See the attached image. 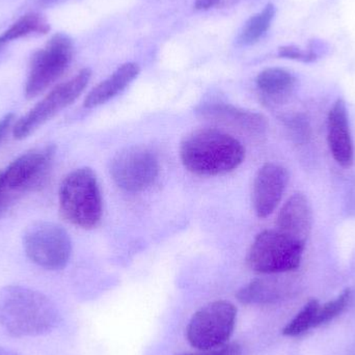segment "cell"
<instances>
[{"label": "cell", "mask_w": 355, "mask_h": 355, "mask_svg": "<svg viewBox=\"0 0 355 355\" xmlns=\"http://www.w3.org/2000/svg\"><path fill=\"white\" fill-rule=\"evenodd\" d=\"M184 168L200 177L229 174L245 159V149L235 137L215 128L196 129L180 145Z\"/></svg>", "instance_id": "cell-1"}, {"label": "cell", "mask_w": 355, "mask_h": 355, "mask_svg": "<svg viewBox=\"0 0 355 355\" xmlns=\"http://www.w3.org/2000/svg\"><path fill=\"white\" fill-rule=\"evenodd\" d=\"M58 311L41 292L23 286L0 290V327L14 337H37L58 323Z\"/></svg>", "instance_id": "cell-2"}, {"label": "cell", "mask_w": 355, "mask_h": 355, "mask_svg": "<svg viewBox=\"0 0 355 355\" xmlns=\"http://www.w3.org/2000/svg\"><path fill=\"white\" fill-rule=\"evenodd\" d=\"M58 202L60 214L71 225L85 230L98 227L103 202L95 172L89 168L71 172L60 185Z\"/></svg>", "instance_id": "cell-3"}, {"label": "cell", "mask_w": 355, "mask_h": 355, "mask_svg": "<svg viewBox=\"0 0 355 355\" xmlns=\"http://www.w3.org/2000/svg\"><path fill=\"white\" fill-rule=\"evenodd\" d=\"M306 245L277 230H267L254 238L246 257L248 267L262 275H284L296 270Z\"/></svg>", "instance_id": "cell-4"}, {"label": "cell", "mask_w": 355, "mask_h": 355, "mask_svg": "<svg viewBox=\"0 0 355 355\" xmlns=\"http://www.w3.org/2000/svg\"><path fill=\"white\" fill-rule=\"evenodd\" d=\"M237 309L231 302L217 300L200 309L190 319L186 335L192 347L213 350L223 347L235 329Z\"/></svg>", "instance_id": "cell-5"}, {"label": "cell", "mask_w": 355, "mask_h": 355, "mask_svg": "<svg viewBox=\"0 0 355 355\" xmlns=\"http://www.w3.org/2000/svg\"><path fill=\"white\" fill-rule=\"evenodd\" d=\"M73 53L72 40L64 33L54 35L31 58L25 96L33 99L53 85L70 66Z\"/></svg>", "instance_id": "cell-6"}, {"label": "cell", "mask_w": 355, "mask_h": 355, "mask_svg": "<svg viewBox=\"0 0 355 355\" xmlns=\"http://www.w3.org/2000/svg\"><path fill=\"white\" fill-rule=\"evenodd\" d=\"M25 252L31 262L47 270L66 267L72 254V242L66 230L53 223H35L24 234Z\"/></svg>", "instance_id": "cell-7"}, {"label": "cell", "mask_w": 355, "mask_h": 355, "mask_svg": "<svg viewBox=\"0 0 355 355\" xmlns=\"http://www.w3.org/2000/svg\"><path fill=\"white\" fill-rule=\"evenodd\" d=\"M110 172L119 188L137 193L149 189L157 181L159 159L149 148L131 146L114 155L110 162Z\"/></svg>", "instance_id": "cell-8"}, {"label": "cell", "mask_w": 355, "mask_h": 355, "mask_svg": "<svg viewBox=\"0 0 355 355\" xmlns=\"http://www.w3.org/2000/svg\"><path fill=\"white\" fill-rule=\"evenodd\" d=\"M92 71L83 69L66 83L54 87L26 116L18 121L14 128V137L24 139L40 126L76 101L91 80Z\"/></svg>", "instance_id": "cell-9"}, {"label": "cell", "mask_w": 355, "mask_h": 355, "mask_svg": "<svg viewBox=\"0 0 355 355\" xmlns=\"http://www.w3.org/2000/svg\"><path fill=\"white\" fill-rule=\"evenodd\" d=\"M52 157L53 150L51 148L28 152L8 164V168L0 173V180L17 198L43 183L51 166Z\"/></svg>", "instance_id": "cell-10"}, {"label": "cell", "mask_w": 355, "mask_h": 355, "mask_svg": "<svg viewBox=\"0 0 355 355\" xmlns=\"http://www.w3.org/2000/svg\"><path fill=\"white\" fill-rule=\"evenodd\" d=\"M289 174L284 166L268 162L257 173L252 186V205L259 218L270 216L281 202Z\"/></svg>", "instance_id": "cell-11"}, {"label": "cell", "mask_w": 355, "mask_h": 355, "mask_svg": "<svg viewBox=\"0 0 355 355\" xmlns=\"http://www.w3.org/2000/svg\"><path fill=\"white\" fill-rule=\"evenodd\" d=\"M198 112L205 120L250 137H261L266 132L268 126L263 114L221 102L206 104L198 108Z\"/></svg>", "instance_id": "cell-12"}, {"label": "cell", "mask_w": 355, "mask_h": 355, "mask_svg": "<svg viewBox=\"0 0 355 355\" xmlns=\"http://www.w3.org/2000/svg\"><path fill=\"white\" fill-rule=\"evenodd\" d=\"M327 141L337 164L343 168H350L354 162V148L347 106L343 99H338L329 110Z\"/></svg>", "instance_id": "cell-13"}, {"label": "cell", "mask_w": 355, "mask_h": 355, "mask_svg": "<svg viewBox=\"0 0 355 355\" xmlns=\"http://www.w3.org/2000/svg\"><path fill=\"white\" fill-rule=\"evenodd\" d=\"M277 231L306 245L313 227V210L310 200L302 192L292 194L279 210Z\"/></svg>", "instance_id": "cell-14"}, {"label": "cell", "mask_w": 355, "mask_h": 355, "mask_svg": "<svg viewBox=\"0 0 355 355\" xmlns=\"http://www.w3.org/2000/svg\"><path fill=\"white\" fill-rule=\"evenodd\" d=\"M254 279L238 291L237 298L244 304H271L289 297L295 291L293 279L279 275Z\"/></svg>", "instance_id": "cell-15"}, {"label": "cell", "mask_w": 355, "mask_h": 355, "mask_svg": "<svg viewBox=\"0 0 355 355\" xmlns=\"http://www.w3.org/2000/svg\"><path fill=\"white\" fill-rule=\"evenodd\" d=\"M141 68L135 62H127L116 69L107 79L96 85L85 98V108H95L103 105L122 93L139 76Z\"/></svg>", "instance_id": "cell-16"}, {"label": "cell", "mask_w": 355, "mask_h": 355, "mask_svg": "<svg viewBox=\"0 0 355 355\" xmlns=\"http://www.w3.org/2000/svg\"><path fill=\"white\" fill-rule=\"evenodd\" d=\"M296 77L282 68H268L257 77L256 85L263 101L279 104L287 101L296 87Z\"/></svg>", "instance_id": "cell-17"}, {"label": "cell", "mask_w": 355, "mask_h": 355, "mask_svg": "<svg viewBox=\"0 0 355 355\" xmlns=\"http://www.w3.org/2000/svg\"><path fill=\"white\" fill-rule=\"evenodd\" d=\"M50 25L47 19L39 12H29L21 17L0 35V42L4 45L21 37L33 35H46L49 33Z\"/></svg>", "instance_id": "cell-18"}, {"label": "cell", "mask_w": 355, "mask_h": 355, "mask_svg": "<svg viewBox=\"0 0 355 355\" xmlns=\"http://www.w3.org/2000/svg\"><path fill=\"white\" fill-rule=\"evenodd\" d=\"M275 6L268 3L260 12L250 17L239 33L237 43L241 46H250L257 43L268 31L275 19Z\"/></svg>", "instance_id": "cell-19"}, {"label": "cell", "mask_w": 355, "mask_h": 355, "mask_svg": "<svg viewBox=\"0 0 355 355\" xmlns=\"http://www.w3.org/2000/svg\"><path fill=\"white\" fill-rule=\"evenodd\" d=\"M319 304H320L317 300H310L304 309L286 325L285 329H283L284 335L287 337H298L310 329H314Z\"/></svg>", "instance_id": "cell-20"}, {"label": "cell", "mask_w": 355, "mask_h": 355, "mask_svg": "<svg viewBox=\"0 0 355 355\" xmlns=\"http://www.w3.org/2000/svg\"><path fill=\"white\" fill-rule=\"evenodd\" d=\"M352 298V290L346 289L337 298L324 304H319L315 319V327L327 324L344 312Z\"/></svg>", "instance_id": "cell-21"}, {"label": "cell", "mask_w": 355, "mask_h": 355, "mask_svg": "<svg viewBox=\"0 0 355 355\" xmlns=\"http://www.w3.org/2000/svg\"><path fill=\"white\" fill-rule=\"evenodd\" d=\"M322 45L323 44L320 42L313 41L309 44L308 49H302L294 45L283 46L279 48V56L287 60H297V62H313L318 60L320 56Z\"/></svg>", "instance_id": "cell-22"}, {"label": "cell", "mask_w": 355, "mask_h": 355, "mask_svg": "<svg viewBox=\"0 0 355 355\" xmlns=\"http://www.w3.org/2000/svg\"><path fill=\"white\" fill-rule=\"evenodd\" d=\"M286 125L291 132L292 137L298 144L308 143L311 137V127L306 116L302 114L290 116L286 120Z\"/></svg>", "instance_id": "cell-23"}, {"label": "cell", "mask_w": 355, "mask_h": 355, "mask_svg": "<svg viewBox=\"0 0 355 355\" xmlns=\"http://www.w3.org/2000/svg\"><path fill=\"white\" fill-rule=\"evenodd\" d=\"M241 349L238 344H225L223 347L213 350H202V352L196 354H184L180 355H240Z\"/></svg>", "instance_id": "cell-24"}, {"label": "cell", "mask_w": 355, "mask_h": 355, "mask_svg": "<svg viewBox=\"0 0 355 355\" xmlns=\"http://www.w3.org/2000/svg\"><path fill=\"white\" fill-rule=\"evenodd\" d=\"M16 200L15 196L6 189V186L0 180V215L8 208L10 204Z\"/></svg>", "instance_id": "cell-25"}, {"label": "cell", "mask_w": 355, "mask_h": 355, "mask_svg": "<svg viewBox=\"0 0 355 355\" xmlns=\"http://www.w3.org/2000/svg\"><path fill=\"white\" fill-rule=\"evenodd\" d=\"M12 120H14V114H6L4 118L0 120V141H2L4 135H6V131L8 130L10 125H12Z\"/></svg>", "instance_id": "cell-26"}, {"label": "cell", "mask_w": 355, "mask_h": 355, "mask_svg": "<svg viewBox=\"0 0 355 355\" xmlns=\"http://www.w3.org/2000/svg\"><path fill=\"white\" fill-rule=\"evenodd\" d=\"M220 0H196L194 8L198 10H210L213 6H217Z\"/></svg>", "instance_id": "cell-27"}, {"label": "cell", "mask_w": 355, "mask_h": 355, "mask_svg": "<svg viewBox=\"0 0 355 355\" xmlns=\"http://www.w3.org/2000/svg\"><path fill=\"white\" fill-rule=\"evenodd\" d=\"M0 355H19L12 350L6 349V348L0 347Z\"/></svg>", "instance_id": "cell-28"}, {"label": "cell", "mask_w": 355, "mask_h": 355, "mask_svg": "<svg viewBox=\"0 0 355 355\" xmlns=\"http://www.w3.org/2000/svg\"><path fill=\"white\" fill-rule=\"evenodd\" d=\"M56 1H58V0H40V2H41L42 4H44V6L54 3V2Z\"/></svg>", "instance_id": "cell-29"}, {"label": "cell", "mask_w": 355, "mask_h": 355, "mask_svg": "<svg viewBox=\"0 0 355 355\" xmlns=\"http://www.w3.org/2000/svg\"><path fill=\"white\" fill-rule=\"evenodd\" d=\"M4 44L3 43H1V42H0V52L2 51V50H3V48H4Z\"/></svg>", "instance_id": "cell-30"}]
</instances>
